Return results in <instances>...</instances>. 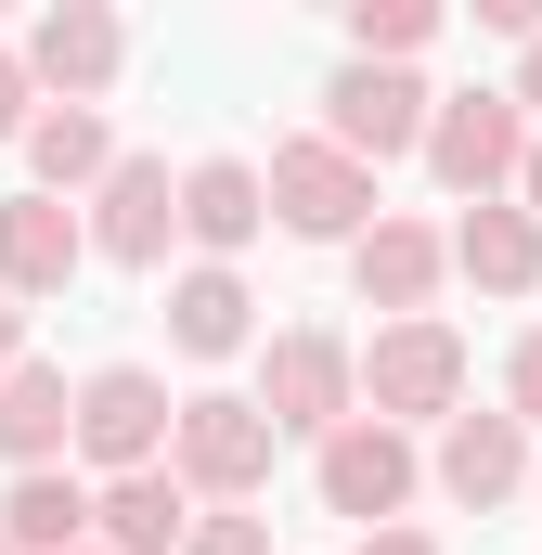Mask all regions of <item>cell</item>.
I'll return each mask as SVG.
<instances>
[{"instance_id":"1","label":"cell","mask_w":542,"mask_h":555,"mask_svg":"<svg viewBox=\"0 0 542 555\" xmlns=\"http://www.w3.org/2000/svg\"><path fill=\"white\" fill-rule=\"evenodd\" d=\"M530 104L517 91H439V130H426V168H439V194L452 207H504L517 181H530Z\"/></svg>"},{"instance_id":"2","label":"cell","mask_w":542,"mask_h":555,"mask_svg":"<svg viewBox=\"0 0 542 555\" xmlns=\"http://www.w3.org/2000/svg\"><path fill=\"white\" fill-rule=\"evenodd\" d=\"M362 414L375 426H452L465 414V336L426 310V323H375V349H362Z\"/></svg>"},{"instance_id":"3","label":"cell","mask_w":542,"mask_h":555,"mask_svg":"<svg viewBox=\"0 0 542 555\" xmlns=\"http://www.w3.org/2000/svg\"><path fill=\"white\" fill-rule=\"evenodd\" d=\"M259 414L284 426V439H336V426H362V349L349 336H323V323H284L259 362Z\"/></svg>"},{"instance_id":"4","label":"cell","mask_w":542,"mask_h":555,"mask_svg":"<svg viewBox=\"0 0 542 555\" xmlns=\"http://www.w3.org/2000/svg\"><path fill=\"white\" fill-rule=\"evenodd\" d=\"M271 220L297 246H362L388 207H375V168L362 155H336L323 130H297V142H271Z\"/></svg>"},{"instance_id":"5","label":"cell","mask_w":542,"mask_h":555,"mask_svg":"<svg viewBox=\"0 0 542 555\" xmlns=\"http://www.w3.org/2000/svg\"><path fill=\"white\" fill-rule=\"evenodd\" d=\"M168 439H181L168 375H142V362L78 375V465H91V491H104V478H142V465H168Z\"/></svg>"},{"instance_id":"6","label":"cell","mask_w":542,"mask_h":555,"mask_svg":"<svg viewBox=\"0 0 542 555\" xmlns=\"http://www.w3.org/2000/svg\"><path fill=\"white\" fill-rule=\"evenodd\" d=\"M426 130H439V91H426L413 65H336V78H323V142H336V155L388 168V155H426Z\"/></svg>"},{"instance_id":"7","label":"cell","mask_w":542,"mask_h":555,"mask_svg":"<svg viewBox=\"0 0 542 555\" xmlns=\"http://www.w3.org/2000/svg\"><path fill=\"white\" fill-rule=\"evenodd\" d=\"M271 439H284V426H271L259 401L207 388V401H181L168 465H181V491H207V504H259V491H271Z\"/></svg>"},{"instance_id":"8","label":"cell","mask_w":542,"mask_h":555,"mask_svg":"<svg viewBox=\"0 0 542 555\" xmlns=\"http://www.w3.org/2000/svg\"><path fill=\"white\" fill-rule=\"evenodd\" d=\"M310 478H323V517H362V530H401V504H413V478H426V465H413V439L401 426H336V439H323V452H310Z\"/></svg>"},{"instance_id":"9","label":"cell","mask_w":542,"mask_h":555,"mask_svg":"<svg viewBox=\"0 0 542 555\" xmlns=\"http://www.w3.org/2000/svg\"><path fill=\"white\" fill-rule=\"evenodd\" d=\"M117 65H130V26H117L104 0H52V13L26 26V78H39L52 104H104Z\"/></svg>"},{"instance_id":"10","label":"cell","mask_w":542,"mask_h":555,"mask_svg":"<svg viewBox=\"0 0 542 555\" xmlns=\"http://www.w3.org/2000/svg\"><path fill=\"white\" fill-rule=\"evenodd\" d=\"M78 259H91V220H78L65 194H0V297H13V310L65 297Z\"/></svg>"},{"instance_id":"11","label":"cell","mask_w":542,"mask_h":555,"mask_svg":"<svg viewBox=\"0 0 542 555\" xmlns=\"http://www.w3.org/2000/svg\"><path fill=\"white\" fill-rule=\"evenodd\" d=\"M349 284H362V310H388V323H426V297L452 284V233L439 220H375L362 246H349Z\"/></svg>"},{"instance_id":"12","label":"cell","mask_w":542,"mask_h":555,"mask_svg":"<svg viewBox=\"0 0 542 555\" xmlns=\"http://www.w3.org/2000/svg\"><path fill=\"white\" fill-rule=\"evenodd\" d=\"M168 233H181V181H168V155H117V181L91 194V259L155 272V259H168Z\"/></svg>"},{"instance_id":"13","label":"cell","mask_w":542,"mask_h":555,"mask_svg":"<svg viewBox=\"0 0 542 555\" xmlns=\"http://www.w3.org/2000/svg\"><path fill=\"white\" fill-rule=\"evenodd\" d=\"M542 465H530V426L517 414H452L439 426V491L465 504V517H491V504H517Z\"/></svg>"},{"instance_id":"14","label":"cell","mask_w":542,"mask_h":555,"mask_svg":"<svg viewBox=\"0 0 542 555\" xmlns=\"http://www.w3.org/2000/svg\"><path fill=\"white\" fill-rule=\"evenodd\" d=\"M259 220H271V168H246V155H194V168H181V233H194L220 272L259 246Z\"/></svg>"},{"instance_id":"15","label":"cell","mask_w":542,"mask_h":555,"mask_svg":"<svg viewBox=\"0 0 542 555\" xmlns=\"http://www.w3.org/2000/svg\"><path fill=\"white\" fill-rule=\"evenodd\" d=\"M65 452H78V388H65L52 362H13V375H0V465L39 478V465H65Z\"/></svg>"},{"instance_id":"16","label":"cell","mask_w":542,"mask_h":555,"mask_svg":"<svg viewBox=\"0 0 542 555\" xmlns=\"http://www.w3.org/2000/svg\"><path fill=\"white\" fill-rule=\"evenodd\" d=\"M91 543H104V555H181V543H194V491H181V465L104 478V517H91Z\"/></svg>"},{"instance_id":"17","label":"cell","mask_w":542,"mask_h":555,"mask_svg":"<svg viewBox=\"0 0 542 555\" xmlns=\"http://www.w3.org/2000/svg\"><path fill=\"white\" fill-rule=\"evenodd\" d=\"M91 517H104V491L65 478V465L0 478V543H26V555H91Z\"/></svg>"},{"instance_id":"18","label":"cell","mask_w":542,"mask_h":555,"mask_svg":"<svg viewBox=\"0 0 542 555\" xmlns=\"http://www.w3.org/2000/svg\"><path fill=\"white\" fill-rule=\"evenodd\" d=\"M452 272L478 284V297H530L542 284V220L517 194H504V207H465V220H452Z\"/></svg>"},{"instance_id":"19","label":"cell","mask_w":542,"mask_h":555,"mask_svg":"<svg viewBox=\"0 0 542 555\" xmlns=\"http://www.w3.org/2000/svg\"><path fill=\"white\" fill-rule=\"evenodd\" d=\"M246 310H259V297H246V272H220V259H194V272L168 284V349H181V362H233V349L259 336Z\"/></svg>"},{"instance_id":"20","label":"cell","mask_w":542,"mask_h":555,"mask_svg":"<svg viewBox=\"0 0 542 555\" xmlns=\"http://www.w3.org/2000/svg\"><path fill=\"white\" fill-rule=\"evenodd\" d=\"M26 168H39V194H104L117 181V130H104V104H39V130H26Z\"/></svg>"},{"instance_id":"21","label":"cell","mask_w":542,"mask_h":555,"mask_svg":"<svg viewBox=\"0 0 542 555\" xmlns=\"http://www.w3.org/2000/svg\"><path fill=\"white\" fill-rule=\"evenodd\" d=\"M439 39V0H349V65H413Z\"/></svg>"},{"instance_id":"22","label":"cell","mask_w":542,"mask_h":555,"mask_svg":"<svg viewBox=\"0 0 542 555\" xmlns=\"http://www.w3.org/2000/svg\"><path fill=\"white\" fill-rule=\"evenodd\" d=\"M181 555H271V517H246V504H207Z\"/></svg>"},{"instance_id":"23","label":"cell","mask_w":542,"mask_h":555,"mask_svg":"<svg viewBox=\"0 0 542 555\" xmlns=\"http://www.w3.org/2000/svg\"><path fill=\"white\" fill-rule=\"evenodd\" d=\"M504 414H517V426H542V323L504 349Z\"/></svg>"},{"instance_id":"24","label":"cell","mask_w":542,"mask_h":555,"mask_svg":"<svg viewBox=\"0 0 542 555\" xmlns=\"http://www.w3.org/2000/svg\"><path fill=\"white\" fill-rule=\"evenodd\" d=\"M39 130V78H26V52H0V142Z\"/></svg>"},{"instance_id":"25","label":"cell","mask_w":542,"mask_h":555,"mask_svg":"<svg viewBox=\"0 0 542 555\" xmlns=\"http://www.w3.org/2000/svg\"><path fill=\"white\" fill-rule=\"evenodd\" d=\"M349 555H439V543H426V530H362Z\"/></svg>"},{"instance_id":"26","label":"cell","mask_w":542,"mask_h":555,"mask_svg":"<svg viewBox=\"0 0 542 555\" xmlns=\"http://www.w3.org/2000/svg\"><path fill=\"white\" fill-rule=\"evenodd\" d=\"M13 362H26V310L0 297V375H13Z\"/></svg>"},{"instance_id":"27","label":"cell","mask_w":542,"mask_h":555,"mask_svg":"<svg viewBox=\"0 0 542 555\" xmlns=\"http://www.w3.org/2000/svg\"><path fill=\"white\" fill-rule=\"evenodd\" d=\"M517 104H530V117H542V39H530V65H517Z\"/></svg>"},{"instance_id":"28","label":"cell","mask_w":542,"mask_h":555,"mask_svg":"<svg viewBox=\"0 0 542 555\" xmlns=\"http://www.w3.org/2000/svg\"><path fill=\"white\" fill-rule=\"evenodd\" d=\"M517 207H530V220H542V142H530V181H517Z\"/></svg>"},{"instance_id":"29","label":"cell","mask_w":542,"mask_h":555,"mask_svg":"<svg viewBox=\"0 0 542 555\" xmlns=\"http://www.w3.org/2000/svg\"><path fill=\"white\" fill-rule=\"evenodd\" d=\"M0 555H26V543H0Z\"/></svg>"},{"instance_id":"30","label":"cell","mask_w":542,"mask_h":555,"mask_svg":"<svg viewBox=\"0 0 542 555\" xmlns=\"http://www.w3.org/2000/svg\"><path fill=\"white\" fill-rule=\"evenodd\" d=\"M91 555H104V543H91Z\"/></svg>"},{"instance_id":"31","label":"cell","mask_w":542,"mask_h":555,"mask_svg":"<svg viewBox=\"0 0 542 555\" xmlns=\"http://www.w3.org/2000/svg\"><path fill=\"white\" fill-rule=\"evenodd\" d=\"M530 491H542V478H530Z\"/></svg>"}]
</instances>
